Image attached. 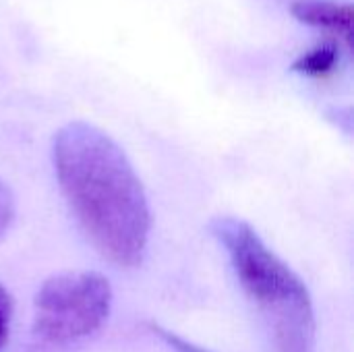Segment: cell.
<instances>
[{"label":"cell","mask_w":354,"mask_h":352,"mask_svg":"<svg viewBox=\"0 0 354 352\" xmlns=\"http://www.w3.org/2000/svg\"><path fill=\"white\" fill-rule=\"evenodd\" d=\"M52 162L62 195L95 249L120 268L139 266L151 214L120 145L102 129L75 120L54 135Z\"/></svg>","instance_id":"cell-1"},{"label":"cell","mask_w":354,"mask_h":352,"mask_svg":"<svg viewBox=\"0 0 354 352\" xmlns=\"http://www.w3.org/2000/svg\"><path fill=\"white\" fill-rule=\"evenodd\" d=\"M245 293L266 317L278 352H315V313L303 280L245 222L220 216L209 224Z\"/></svg>","instance_id":"cell-2"},{"label":"cell","mask_w":354,"mask_h":352,"mask_svg":"<svg viewBox=\"0 0 354 352\" xmlns=\"http://www.w3.org/2000/svg\"><path fill=\"white\" fill-rule=\"evenodd\" d=\"M110 307L112 288L102 274H56L35 295L33 336L44 346L75 344L104 326Z\"/></svg>","instance_id":"cell-3"},{"label":"cell","mask_w":354,"mask_h":352,"mask_svg":"<svg viewBox=\"0 0 354 352\" xmlns=\"http://www.w3.org/2000/svg\"><path fill=\"white\" fill-rule=\"evenodd\" d=\"M290 10L297 21L330 31L332 35H336V39L340 37L351 50L354 29V12L351 4L336 0H295Z\"/></svg>","instance_id":"cell-4"},{"label":"cell","mask_w":354,"mask_h":352,"mask_svg":"<svg viewBox=\"0 0 354 352\" xmlns=\"http://www.w3.org/2000/svg\"><path fill=\"white\" fill-rule=\"evenodd\" d=\"M338 60H340V41L326 39L313 50L299 56L292 64V71L307 75V77H324L336 68Z\"/></svg>","instance_id":"cell-5"},{"label":"cell","mask_w":354,"mask_h":352,"mask_svg":"<svg viewBox=\"0 0 354 352\" xmlns=\"http://www.w3.org/2000/svg\"><path fill=\"white\" fill-rule=\"evenodd\" d=\"M149 330L153 332V336H158L172 352H209L205 351V349H201V346H197V344H193V342H187L178 334H174V332H170V330H166V328H162L158 324H151Z\"/></svg>","instance_id":"cell-6"},{"label":"cell","mask_w":354,"mask_h":352,"mask_svg":"<svg viewBox=\"0 0 354 352\" xmlns=\"http://www.w3.org/2000/svg\"><path fill=\"white\" fill-rule=\"evenodd\" d=\"M15 197L4 180H0V241L6 237L15 222Z\"/></svg>","instance_id":"cell-7"},{"label":"cell","mask_w":354,"mask_h":352,"mask_svg":"<svg viewBox=\"0 0 354 352\" xmlns=\"http://www.w3.org/2000/svg\"><path fill=\"white\" fill-rule=\"evenodd\" d=\"M10 313H12V301H10V295L0 286V346H2V340H4L6 330H8Z\"/></svg>","instance_id":"cell-8"}]
</instances>
